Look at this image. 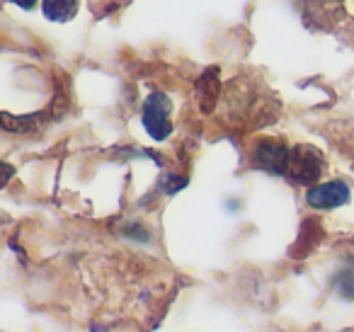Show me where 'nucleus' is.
Instances as JSON below:
<instances>
[{
	"mask_svg": "<svg viewBox=\"0 0 354 332\" xmlns=\"http://www.w3.org/2000/svg\"><path fill=\"white\" fill-rule=\"evenodd\" d=\"M323 170H325V160L318 148L306 146V143L291 146L289 163H286V172H284L286 180L296 182V185H315L323 177Z\"/></svg>",
	"mask_w": 354,
	"mask_h": 332,
	"instance_id": "obj_1",
	"label": "nucleus"
},
{
	"mask_svg": "<svg viewBox=\"0 0 354 332\" xmlns=\"http://www.w3.org/2000/svg\"><path fill=\"white\" fill-rule=\"evenodd\" d=\"M170 114H172V102L165 93L148 95V100L143 102L141 122H143V129H146L148 136H151L153 141H165V138L172 133Z\"/></svg>",
	"mask_w": 354,
	"mask_h": 332,
	"instance_id": "obj_2",
	"label": "nucleus"
},
{
	"mask_svg": "<svg viewBox=\"0 0 354 332\" xmlns=\"http://www.w3.org/2000/svg\"><path fill=\"white\" fill-rule=\"evenodd\" d=\"M289 151L291 148L281 138H260L252 146V163L257 167H262L265 172L284 177L286 163H289Z\"/></svg>",
	"mask_w": 354,
	"mask_h": 332,
	"instance_id": "obj_3",
	"label": "nucleus"
},
{
	"mask_svg": "<svg viewBox=\"0 0 354 332\" xmlns=\"http://www.w3.org/2000/svg\"><path fill=\"white\" fill-rule=\"evenodd\" d=\"M352 199V192L344 185L342 180H333V182H323V185H315L306 192V201L313 209H337V206H344Z\"/></svg>",
	"mask_w": 354,
	"mask_h": 332,
	"instance_id": "obj_4",
	"label": "nucleus"
},
{
	"mask_svg": "<svg viewBox=\"0 0 354 332\" xmlns=\"http://www.w3.org/2000/svg\"><path fill=\"white\" fill-rule=\"evenodd\" d=\"M78 0H44L41 10H44L46 20L51 22H68L78 15Z\"/></svg>",
	"mask_w": 354,
	"mask_h": 332,
	"instance_id": "obj_5",
	"label": "nucleus"
},
{
	"mask_svg": "<svg viewBox=\"0 0 354 332\" xmlns=\"http://www.w3.org/2000/svg\"><path fill=\"white\" fill-rule=\"evenodd\" d=\"M0 127L10 133H30V131H37V127H39V117H37V114H30V117L0 114Z\"/></svg>",
	"mask_w": 354,
	"mask_h": 332,
	"instance_id": "obj_6",
	"label": "nucleus"
},
{
	"mask_svg": "<svg viewBox=\"0 0 354 332\" xmlns=\"http://www.w3.org/2000/svg\"><path fill=\"white\" fill-rule=\"evenodd\" d=\"M335 286L342 293V298H354V264H347L335 279Z\"/></svg>",
	"mask_w": 354,
	"mask_h": 332,
	"instance_id": "obj_7",
	"label": "nucleus"
},
{
	"mask_svg": "<svg viewBox=\"0 0 354 332\" xmlns=\"http://www.w3.org/2000/svg\"><path fill=\"white\" fill-rule=\"evenodd\" d=\"M15 172H17L15 165H10V163H6V160H0V190H3V187H6L12 177H15Z\"/></svg>",
	"mask_w": 354,
	"mask_h": 332,
	"instance_id": "obj_8",
	"label": "nucleus"
},
{
	"mask_svg": "<svg viewBox=\"0 0 354 332\" xmlns=\"http://www.w3.org/2000/svg\"><path fill=\"white\" fill-rule=\"evenodd\" d=\"M10 3H15V6L25 8V10H32V8L37 6V0H10Z\"/></svg>",
	"mask_w": 354,
	"mask_h": 332,
	"instance_id": "obj_9",
	"label": "nucleus"
}]
</instances>
